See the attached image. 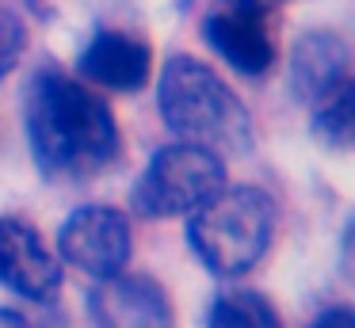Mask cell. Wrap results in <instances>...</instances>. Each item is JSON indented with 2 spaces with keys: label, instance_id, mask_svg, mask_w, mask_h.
I'll list each match as a JSON object with an SVG mask.
<instances>
[{
  "label": "cell",
  "instance_id": "6da1fadb",
  "mask_svg": "<svg viewBox=\"0 0 355 328\" xmlns=\"http://www.w3.org/2000/svg\"><path fill=\"white\" fill-rule=\"evenodd\" d=\"M24 126L42 175H96L119 153V122L103 99L62 73H39L24 99Z\"/></svg>",
  "mask_w": 355,
  "mask_h": 328
},
{
  "label": "cell",
  "instance_id": "7a4b0ae2",
  "mask_svg": "<svg viewBox=\"0 0 355 328\" xmlns=\"http://www.w3.org/2000/svg\"><path fill=\"white\" fill-rule=\"evenodd\" d=\"M157 107L172 134L207 149L241 153L252 145V119L237 92L207 69L199 58H168L161 80H157Z\"/></svg>",
  "mask_w": 355,
  "mask_h": 328
},
{
  "label": "cell",
  "instance_id": "3957f363",
  "mask_svg": "<svg viewBox=\"0 0 355 328\" xmlns=\"http://www.w3.org/2000/svg\"><path fill=\"white\" fill-rule=\"evenodd\" d=\"M275 236V202L260 187H222L207 206L191 214L187 244L202 267L222 279L248 275L271 248Z\"/></svg>",
  "mask_w": 355,
  "mask_h": 328
},
{
  "label": "cell",
  "instance_id": "277c9868",
  "mask_svg": "<svg viewBox=\"0 0 355 328\" xmlns=\"http://www.w3.org/2000/svg\"><path fill=\"white\" fill-rule=\"evenodd\" d=\"M225 187V164L214 149L191 141H172L153 153L134 183V206L146 218L195 214Z\"/></svg>",
  "mask_w": 355,
  "mask_h": 328
},
{
  "label": "cell",
  "instance_id": "5b68a950",
  "mask_svg": "<svg viewBox=\"0 0 355 328\" xmlns=\"http://www.w3.org/2000/svg\"><path fill=\"white\" fill-rule=\"evenodd\" d=\"M58 256L92 279L123 275L130 259V225L111 206H80L58 233Z\"/></svg>",
  "mask_w": 355,
  "mask_h": 328
},
{
  "label": "cell",
  "instance_id": "8992f818",
  "mask_svg": "<svg viewBox=\"0 0 355 328\" xmlns=\"http://www.w3.org/2000/svg\"><path fill=\"white\" fill-rule=\"evenodd\" d=\"M96 328H176L172 302L161 282L146 275H111L88 290Z\"/></svg>",
  "mask_w": 355,
  "mask_h": 328
},
{
  "label": "cell",
  "instance_id": "52a82bcc",
  "mask_svg": "<svg viewBox=\"0 0 355 328\" xmlns=\"http://www.w3.org/2000/svg\"><path fill=\"white\" fill-rule=\"evenodd\" d=\"M0 286L31 302H46L62 286L58 256L31 225L16 218H0Z\"/></svg>",
  "mask_w": 355,
  "mask_h": 328
},
{
  "label": "cell",
  "instance_id": "ba28073f",
  "mask_svg": "<svg viewBox=\"0 0 355 328\" xmlns=\"http://www.w3.org/2000/svg\"><path fill=\"white\" fill-rule=\"evenodd\" d=\"M207 42L214 46V53L225 61L230 69L245 76H260L271 69L275 61V42H271V27L268 15L260 8H245L233 4L225 12H214L202 27Z\"/></svg>",
  "mask_w": 355,
  "mask_h": 328
},
{
  "label": "cell",
  "instance_id": "9c48e42d",
  "mask_svg": "<svg viewBox=\"0 0 355 328\" xmlns=\"http://www.w3.org/2000/svg\"><path fill=\"white\" fill-rule=\"evenodd\" d=\"M149 69H153V50L123 31H100L80 53L85 80L111 92H138L149 80Z\"/></svg>",
  "mask_w": 355,
  "mask_h": 328
},
{
  "label": "cell",
  "instance_id": "30bf717a",
  "mask_svg": "<svg viewBox=\"0 0 355 328\" xmlns=\"http://www.w3.org/2000/svg\"><path fill=\"white\" fill-rule=\"evenodd\" d=\"M347 80V58L340 38L332 35H306L294 50V84L309 103H321L332 88Z\"/></svg>",
  "mask_w": 355,
  "mask_h": 328
},
{
  "label": "cell",
  "instance_id": "8fae6325",
  "mask_svg": "<svg viewBox=\"0 0 355 328\" xmlns=\"http://www.w3.org/2000/svg\"><path fill=\"white\" fill-rule=\"evenodd\" d=\"M207 328H283L275 305L256 290H225L210 305Z\"/></svg>",
  "mask_w": 355,
  "mask_h": 328
},
{
  "label": "cell",
  "instance_id": "7c38bea8",
  "mask_svg": "<svg viewBox=\"0 0 355 328\" xmlns=\"http://www.w3.org/2000/svg\"><path fill=\"white\" fill-rule=\"evenodd\" d=\"M313 126L329 145H340V149H344V145L352 141V130H355V88H352V80L332 88L329 96L317 103Z\"/></svg>",
  "mask_w": 355,
  "mask_h": 328
},
{
  "label": "cell",
  "instance_id": "4fadbf2b",
  "mask_svg": "<svg viewBox=\"0 0 355 328\" xmlns=\"http://www.w3.org/2000/svg\"><path fill=\"white\" fill-rule=\"evenodd\" d=\"M24 42H27V31H24V19L8 8H0V76L12 73L24 53Z\"/></svg>",
  "mask_w": 355,
  "mask_h": 328
},
{
  "label": "cell",
  "instance_id": "5bb4252c",
  "mask_svg": "<svg viewBox=\"0 0 355 328\" xmlns=\"http://www.w3.org/2000/svg\"><path fill=\"white\" fill-rule=\"evenodd\" d=\"M309 328H355V313L347 309V305H332V309H324Z\"/></svg>",
  "mask_w": 355,
  "mask_h": 328
},
{
  "label": "cell",
  "instance_id": "9a60e30c",
  "mask_svg": "<svg viewBox=\"0 0 355 328\" xmlns=\"http://www.w3.org/2000/svg\"><path fill=\"white\" fill-rule=\"evenodd\" d=\"M0 328H31V325H27L24 313H16V309H0Z\"/></svg>",
  "mask_w": 355,
  "mask_h": 328
},
{
  "label": "cell",
  "instance_id": "2e32d148",
  "mask_svg": "<svg viewBox=\"0 0 355 328\" xmlns=\"http://www.w3.org/2000/svg\"><path fill=\"white\" fill-rule=\"evenodd\" d=\"M237 4H245V8H260V12H263L268 4H279V0H237Z\"/></svg>",
  "mask_w": 355,
  "mask_h": 328
}]
</instances>
